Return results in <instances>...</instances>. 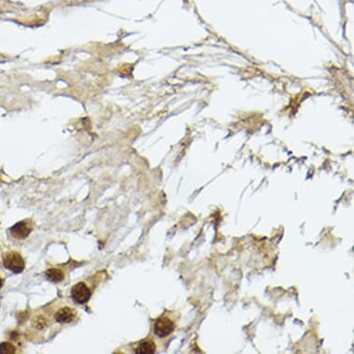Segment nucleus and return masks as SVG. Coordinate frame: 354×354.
<instances>
[{"mask_svg":"<svg viewBox=\"0 0 354 354\" xmlns=\"http://www.w3.org/2000/svg\"><path fill=\"white\" fill-rule=\"evenodd\" d=\"M71 298L78 304L87 303L91 298V290L88 286L84 282L76 284L71 288Z\"/></svg>","mask_w":354,"mask_h":354,"instance_id":"7ed1b4c3","label":"nucleus"},{"mask_svg":"<svg viewBox=\"0 0 354 354\" xmlns=\"http://www.w3.org/2000/svg\"><path fill=\"white\" fill-rule=\"evenodd\" d=\"M32 324L33 326L37 329V330H43L45 329L48 324H49V321L46 317H44L43 315H37L36 317H34L32 321Z\"/></svg>","mask_w":354,"mask_h":354,"instance_id":"6e6552de","label":"nucleus"},{"mask_svg":"<svg viewBox=\"0 0 354 354\" xmlns=\"http://www.w3.org/2000/svg\"><path fill=\"white\" fill-rule=\"evenodd\" d=\"M33 230V225L30 221L24 220L20 221L19 223H15L10 229V236L15 239L21 240L25 239L29 236Z\"/></svg>","mask_w":354,"mask_h":354,"instance_id":"20e7f679","label":"nucleus"},{"mask_svg":"<svg viewBox=\"0 0 354 354\" xmlns=\"http://www.w3.org/2000/svg\"><path fill=\"white\" fill-rule=\"evenodd\" d=\"M2 286H3V279H2V278H1V276H0V289H1Z\"/></svg>","mask_w":354,"mask_h":354,"instance_id":"9d476101","label":"nucleus"},{"mask_svg":"<svg viewBox=\"0 0 354 354\" xmlns=\"http://www.w3.org/2000/svg\"><path fill=\"white\" fill-rule=\"evenodd\" d=\"M176 324L168 315H162L159 317L154 324V334L158 337L165 338L173 333Z\"/></svg>","mask_w":354,"mask_h":354,"instance_id":"f03ea898","label":"nucleus"},{"mask_svg":"<svg viewBox=\"0 0 354 354\" xmlns=\"http://www.w3.org/2000/svg\"><path fill=\"white\" fill-rule=\"evenodd\" d=\"M77 313L71 307H62L55 314V320L61 324H69L75 320Z\"/></svg>","mask_w":354,"mask_h":354,"instance_id":"39448f33","label":"nucleus"},{"mask_svg":"<svg viewBox=\"0 0 354 354\" xmlns=\"http://www.w3.org/2000/svg\"><path fill=\"white\" fill-rule=\"evenodd\" d=\"M157 351V345L153 338H146L140 341L135 348V353L137 354H153Z\"/></svg>","mask_w":354,"mask_h":354,"instance_id":"423d86ee","label":"nucleus"},{"mask_svg":"<svg viewBox=\"0 0 354 354\" xmlns=\"http://www.w3.org/2000/svg\"><path fill=\"white\" fill-rule=\"evenodd\" d=\"M16 353V347L10 342H2L0 344V354H14Z\"/></svg>","mask_w":354,"mask_h":354,"instance_id":"1a4fd4ad","label":"nucleus"},{"mask_svg":"<svg viewBox=\"0 0 354 354\" xmlns=\"http://www.w3.org/2000/svg\"><path fill=\"white\" fill-rule=\"evenodd\" d=\"M46 276L47 278L54 283H59L61 282L64 279L65 274L63 273V271L58 268H51L46 272Z\"/></svg>","mask_w":354,"mask_h":354,"instance_id":"0eeeda50","label":"nucleus"},{"mask_svg":"<svg viewBox=\"0 0 354 354\" xmlns=\"http://www.w3.org/2000/svg\"><path fill=\"white\" fill-rule=\"evenodd\" d=\"M2 261L4 267L14 273H20L24 270V260L20 253L16 251H10L4 253Z\"/></svg>","mask_w":354,"mask_h":354,"instance_id":"f257e3e1","label":"nucleus"}]
</instances>
